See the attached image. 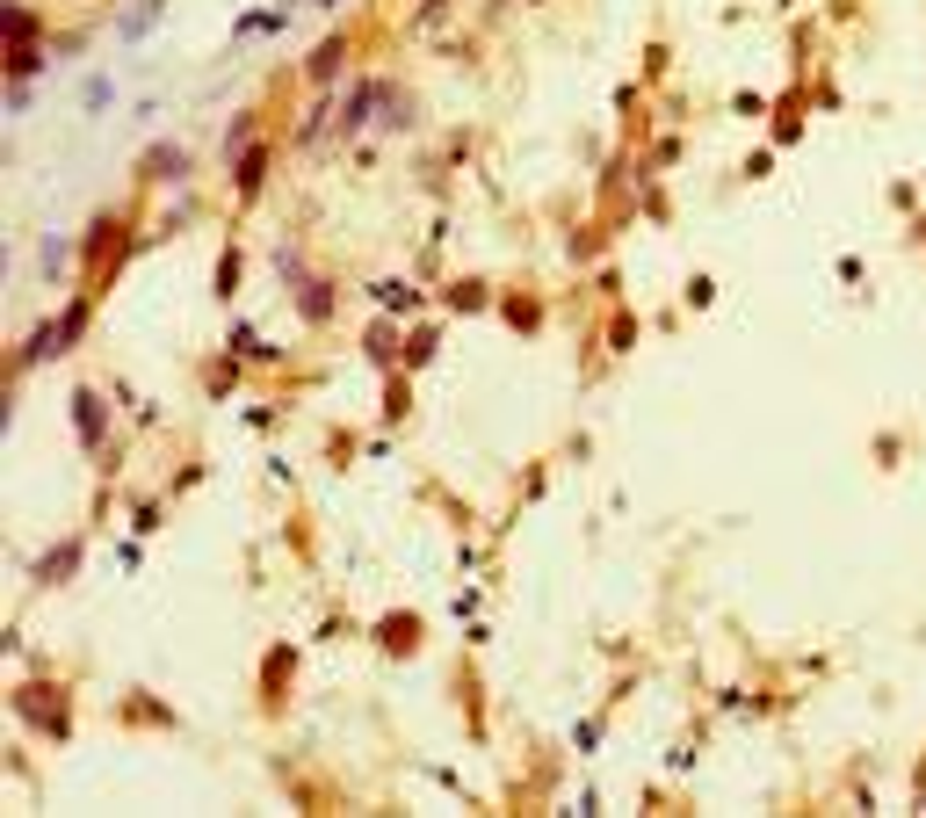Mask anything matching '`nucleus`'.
I'll return each instance as SVG.
<instances>
[{
    "label": "nucleus",
    "mask_w": 926,
    "mask_h": 818,
    "mask_svg": "<svg viewBox=\"0 0 926 818\" xmlns=\"http://www.w3.org/2000/svg\"><path fill=\"white\" fill-rule=\"evenodd\" d=\"M15 703H22V717H29V724H44V732H66V695L51 703V688H22Z\"/></svg>",
    "instance_id": "1"
},
{
    "label": "nucleus",
    "mask_w": 926,
    "mask_h": 818,
    "mask_svg": "<svg viewBox=\"0 0 926 818\" xmlns=\"http://www.w3.org/2000/svg\"><path fill=\"white\" fill-rule=\"evenodd\" d=\"M181 167H189V153H181V145H152V153H145V181H174Z\"/></svg>",
    "instance_id": "2"
},
{
    "label": "nucleus",
    "mask_w": 926,
    "mask_h": 818,
    "mask_svg": "<svg viewBox=\"0 0 926 818\" xmlns=\"http://www.w3.org/2000/svg\"><path fill=\"white\" fill-rule=\"evenodd\" d=\"M261 167H268V153H261V145H246V153H239V189H246V196L261 189Z\"/></svg>",
    "instance_id": "3"
},
{
    "label": "nucleus",
    "mask_w": 926,
    "mask_h": 818,
    "mask_svg": "<svg viewBox=\"0 0 926 818\" xmlns=\"http://www.w3.org/2000/svg\"><path fill=\"white\" fill-rule=\"evenodd\" d=\"M152 22H160V0H138V8L131 15H123V37H145V29Z\"/></svg>",
    "instance_id": "4"
},
{
    "label": "nucleus",
    "mask_w": 926,
    "mask_h": 818,
    "mask_svg": "<svg viewBox=\"0 0 926 818\" xmlns=\"http://www.w3.org/2000/svg\"><path fill=\"white\" fill-rule=\"evenodd\" d=\"M73 406H80V435H87V442H95V435H102V406H95V391H80V399H73Z\"/></svg>",
    "instance_id": "5"
},
{
    "label": "nucleus",
    "mask_w": 926,
    "mask_h": 818,
    "mask_svg": "<svg viewBox=\"0 0 926 818\" xmlns=\"http://www.w3.org/2000/svg\"><path fill=\"white\" fill-rule=\"evenodd\" d=\"M319 8H333V0H319Z\"/></svg>",
    "instance_id": "6"
}]
</instances>
